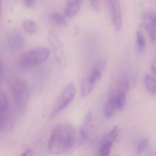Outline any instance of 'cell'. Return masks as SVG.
<instances>
[{
    "label": "cell",
    "instance_id": "6da1fadb",
    "mask_svg": "<svg viewBox=\"0 0 156 156\" xmlns=\"http://www.w3.org/2000/svg\"><path fill=\"white\" fill-rule=\"evenodd\" d=\"M76 132L72 125L64 124L56 126L52 132L48 142L50 153L60 154L73 148L75 144Z\"/></svg>",
    "mask_w": 156,
    "mask_h": 156
},
{
    "label": "cell",
    "instance_id": "7a4b0ae2",
    "mask_svg": "<svg viewBox=\"0 0 156 156\" xmlns=\"http://www.w3.org/2000/svg\"><path fill=\"white\" fill-rule=\"evenodd\" d=\"M50 51L44 47H38L22 54L18 64L23 69L38 66L44 62L50 56Z\"/></svg>",
    "mask_w": 156,
    "mask_h": 156
},
{
    "label": "cell",
    "instance_id": "3957f363",
    "mask_svg": "<svg viewBox=\"0 0 156 156\" xmlns=\"http://www.w3.org/2000/svg\"><path fill=\"white\" fill-rule=\"evenodd\" d=\"M12 92L16 111L20 115H22L26 111L29 103V86L24 80L17 79L12 83Z\"/></svg>",
    "mask_w": 156,
    "mask_h": 156
},
{
    "label": "cell",
    "instance_id": "277c9868",
    "mask_svg": "<svg viewBox=\"0 0 156 156\" xmlns=\"http://www.w3.org/2000/svg\"><path fill=\"white\" fill-rule=\"evenodd\" d=\"M75 94L76 87L73 83H72L66 87L60 95L59 99L51 113V118L55 117L60 112L66 108L73 100Z\"/></svg>",
    "mask_w": 156,
    "mask_h": 156
},
{
    "label": "cell",
    "instance_id": "5b68a950",
    "mask_svg": "<svg viewBox=\"0 0 156 156\" xmlns=\"http://www.w3.org/2000/svg\"><path fill=\"white\" fill-rule=\"evenodd\" d=\"M143 25L151 41L156 40V14L155 11H149L145 12L143 16Z\"/></svg>",
    "mask_w": 156,
    "mask_h": 156
},
{
    "label": "cell",
    "instance_id": "8992f818",
    "mask_svg": "<svg viewBox=\"0 0 156 156\" xmlns=\"http://www.w3.org/2000/svg\"><path fill=\"white\" fill-rule=\"evenodd\" d=\"M7 42L9 48L13 51L20 50L25 44V38L17 31H13L8 34Z\"/></svg>",
    "mask_w": 156,
    "mask_h": 156
},
{
    "label": "cell",
    "instance_id": "52a82bcc",
    "mask_svg": "<svg viewBox=\"0 0 156 156\" xmlns=\"http://www.w3.org/2000/svg\"><path fill=\"white\" fill-rule=\"evenodd\" d=\"M112 20L116 31L119 32L122 26V11L119 0H111Z\"/></svg>",
    "mask_w": 156,
    "mask_h": 156
},
{
    "label": "cell",
    "instance_id": "ba28073f",
    "mask_svg": "<svg viewBox=\"0 0 156 156\" xmlns=\"http://www.w3.org/2000/svg\"><path fill=\"white\" fill-rule=\"evenodd\" d=\"M48 38L52 46L56 58L58 61H61L64 55V51L61 41L56 34L53 31L49 33Z\"/></svg>",
    "mask_w": 156,
    "mask_h": 156
},
{
    "label": "cell",
    "instance_id": "9c48e42d",
    "mask_svg": "<svg viewBox=\"0 0 156 156\" xmlns=\"http://www.w3.org/2000/svg\"><path fill=\"white\" fill-rule=\"evenodd\" d=\"M81 5V0H66L65 15L68 18H72L75 16L79 11Z\"/></svg>",
    "mask_w": 156,
    "mask_h": 156
},
{
    "label": "cell",
    "instance_id": "30bf717a",
    "mask_svg": "<svg viewBox=\"0 0 156 156\" xmlns=\"http://www.w3.org/2000/svg\"><path fill=\"white\" fill-rule=\"evenodd\" d=\"M92 113L89 112L87 114L80 129L81 140L82 142H85L88 139V133L92 124Z\"/></svg>",
    "mask_w": 156,
    "mask_h": 156
},
{
    "label": "cell",
    "instance_id": "8fae6325",
    "mask_svg": "<svg viewBox=\"0 0 156 156\" xmlns=\"http://www.w3.org/2000/svg\"><path fill=\"white\" fill-rule=\"evenodd\" d=\"M115 98L111 96L107 101L104 106L103 112L105 117L107 119H110L114 114V111L116 108Z\"/></svg>",
    "mask_w": 156,
    "mask_h": 156
},
{
    "label": "cell",
    "instance_id": "7c38bea8",
    "mask_svg": "<svg viewBox=\"0 0 156 156\" xmlns=\"http://www.w3.org/2000/svg\"><path fill=\"white\" fill-rule=\"evenodd\" d=\"M119 130L117 126L114 127L111 130L105 135L101 140L100 145H113L115 140L118 135Z\"/></svg>",
    "mask_w": 156,
    "mask_h": 156
},
{
    "label": "cell",
    "instance_id": "4fadbf2b",
    "mask_svg": "<svg viewBox=\"0 0 156 156\" xmlns=\"http://www.w3.org/2000/svg\"><path fill=\"white\" fill-rule=\"evenodd\" d=\"M144 84L149 93L155 95L156 92V82L155 76L150 74H147L144 78Z\"/></svg>",
    "mask_w": 156,
    "mask_h": 156
},
{
    "label": "cell",
    "instance_id": "5bb4252c",
    "mask_svg": "<svg viewBox=\"0 0 156 156\" xmlns=\"http://www.w3.org/2000/svg\"><path fill=\"white\" fill-rule=\"evenodd\" d=\"M136 41L137 51L139 52H141L145 49L146 40L142 31L139 29L137 30L136 33Z\"/></svg>",
    "mask_w": 156,
    "mask_h": 156
},
{
    "label": "cell",
    "instance_id": "9a60e30c",
    "mask_svg": "<svg viewBox=\"0 0 156 156\" xmlns=\"http://www.w3.org/2000/svg\"><path fill=\"white\" fill-rule=\"evenodd\" d=\"M50 18L55 24L61 27H65L67 25V21L65 17L60 12H54L50 15Z\"/></svg>",
    "mask_w": 156,
    "mask_h": 156
},
{
    "label": "cell",
    "instance_id": "2e32d148",
    "mask_svg": "<svg viewBox=\"0 0 156 156\" xmlns=\"http://www.w3.org/2000/svg\"><path fill=\"white\" fill-rule=\"evenodd\" d=\"M94 84L91 83L88 79H84L81 84V95L83 97L88 95L93 90Z\"/></svg>",
    "mask_w": 156,
    "mask_h": 156
},
{
    "label": "cell",
    "instance_id": "e0dca14e",
    "mask_svg": "<svg viewBox=\"0 0 156 156\" xmlns=\"http://www.w3.org/2000/svg\"><path fill=\"white\" fill-rule=\"evenodd\" d=\"M23 27L26 33L30 34H34L37 30V25L32 20H25L23 23Z\"/></svg>",
    "mask_w": 156,
    "mask_h": 156
},
{
    "label": "cell",
    "instance_id": "ac0fdd59",
    "mask_svg": "<svg viewBox=\"0 0 156 156\" xmlns=\"http://www.w3.org/2000/svg\"><path fill=\"white\" fill-rule=\"evenodd\" d=\"M103 73V71L94 66L90 76L87 79L91 83L95 85L100 80Z\"/></svg>",
    "mask_w": 156,
    "mask_h": 156
},
{
    "label": "cell",
    "instance_id": "d6986e66",
    "mask_svg": "<svg viewBox=\"0 0 156 156\" xmlns=\"http://www.w3.org/2000/svg\"><path fill=\"white\" fill-rule=\"evenodd\" d=\"M116 107L118 110H122L126 105V94L125 92H120L116 96Z\"/></svg>",
    "mask_w": 156,
    "mask_h": 156
},
{
    "label": "cell",
    "instance_id": "ffe728a7",
    "mask_svg": "<svg viewBox=\"0 0 156 156\" xmlns=\"http://www.w3.org/2000/svg\"><path fill=\"white\" fill-rule=\"evenodd\" d=\"M112 145H102L99 146L98 151V156H108L111 152Z\"/></svg>",
    "mask_w": 156,
    "mask_h": 156
},
{
    "label": "cell",
    "instance_id": "44dd1931",
    "mask_svg": "<svg viewBox=\"0 0 156 156\" xmlns=\"http://www.w3.org/2000/svg\"><path fill=\"white\" fill-rule=\"evenodd\" d=\"M148 140L147 139H144L141 140L140 144H139L137 148V152L138 153H141L145 151L148 146Z\"/></svg>",
    "mask_w": 156,
    "mask_h": 156
},
{
    "label": "cell",
    "instance_id": "7402d4cb",
    "mask_svg": "<svg viewBox=\"0 0 156 156\" xmlns=\"http://www.w3.org/2000/svg\"><path fill=\"white\" fill-rule=\"evenodd\" d=\"M90 4L93 9L96 12H98L100 10V0H89Z\"/></svg>",
    "mask_w": 156,
    "mask_h": 156
},
{
    "label": "cell",
    "instance_id": "603a6c76",
    "mask_svg": "<svg viewBox=\"0 0 156 156\" xmlns=\"http://www.w3.org/2000/svg\"><path fill=\"white\" fill-rule=\"evenodd\" d=\"M23 2L26 8H31L34 5L35 0H23Z\"/></svg>",
    "mask_w": 156,
    "mask_h": 156
},
{
    "label": "cell",
    "instance_id": "cb8c5ba5",
    "mask_svg": "<svg viewBox=\"0 0 156 156\" xmlns=\"http://www.w3.org/2000/svg\"><path fill=\"white\" fill-rule=\"evenodd\" d=\"M33 155V151L31 149H27L25 150L23 153H22V155L24 156H32Z\"/></svg>",
    "mask_w": 156,
    "mask_h": 156
},
{
    "label": "cell",
    "instance_id": "d4e9b609",
    "mask_svg": "<svg viewBox=\"0 0 156 156\" xmlns=\"http://www.w3.org/2000/svg\"><path fill=\"white\" fill-rule=\"evenodd\" d=\"M151 71L154 73V74H156V62L155 60H154L153 62H152V64L151 65Z\"/></svg>",
    "mask_w": 156,
    "mask_h": 156
},
{
    "label": "cell",
    "instance_id": "484cf974",
    "mask_svg": "<svg viewBox=\"0 0 156 156\" xmlns=\"http://www.w3.org/2000/svg\"><path fill=\"white\" fill-rule=\"evenodd\" d=\"M3 64H2L1 60L0 59V80H1V79H2V74H3Z\"/></svg>",
    "mask_w": 156,
    "mask_h": 156
},
{
    "label": "cell",
    "instance_id": "4316f807",
    "mask_svg": "<svg viewBox=\"0 0 156 156\" xmlns=\"http://www.w3.org/2000/svg\"><path fill=\"white\" fill-rule=\"evenodd\" d=\"M0 2H1V0H0Z\"/></svg>",
    "mask_w": 156,
    "mask_h": 156
}]
</instances>
